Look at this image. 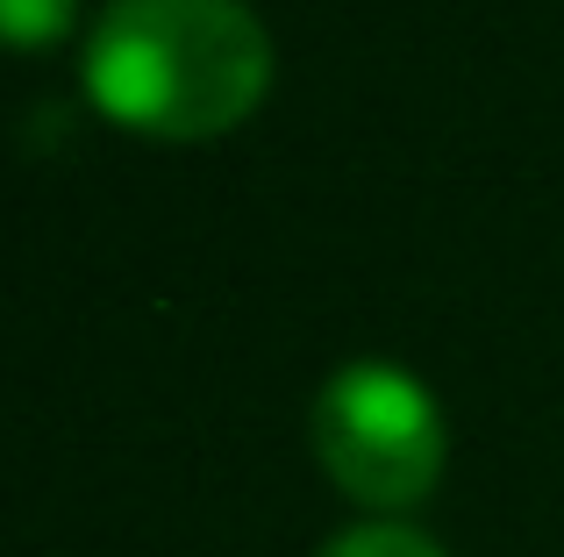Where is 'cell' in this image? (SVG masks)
<instances>
[{
	"instance_id": "cell-4",
	"label": "cell",
	"mask_w": 564,
	"mask_h": 557,
	"mask_svg": "<svg viewBox=\"0 0 564 557\" xmlns=\"http://www.w3.org/2000/svg\"><path fill=\"white\" fill-rule=\"evenodd\" d=\"M315 557H443V550L422 529H408V522H358V529L329 536Z\"/></svg>"
},
{
	"instance_id": "cell-3",
	"label": "cell",
	"mask_w": 564,
	"mask_h": 557,
	"mask_svg": "<svg viewBox=\"0 0 564 557\" xmlns=\"http://www.w3.org/2000/svg\"><path fill=\"white\" fill-rule=\"evenodd\" d=\"M79 14V0H0V43L8 51H43Z\"/></svg>"
},
{
	"instance_id": "cell-1",
	"label": "cell",
	"mask_w": 564,
	"mask_h": 557,
	"mask_svg": "<svg viewBox=\"0 0 564 557\" xmlns=\"http://www.w3.org/2000/svg\"><path fill=\"white\" fill-rule=\"evenodd\" d=\"M272 86V36L243 0H108L86 36V94L158 143H207L250 122Z\"/></svg>"
},
{
	"instance_id": "cell-2",
	"label": "cell",
	"mask_w": 564,
	"mask_h": 557,
	"mask_svg": "<svg viewBox=\"0 0 564 557\" xmlns=\"http://www.w3.org/2000/svg\"><path fill=\"white\" fill-rule=\"evenodd\" d=\"M443 415L414 372L386 358H358L322 386L315 401V458L350 501L400 515V507L429 501L443 479Z\"/></svg>"
}]
</instances>
